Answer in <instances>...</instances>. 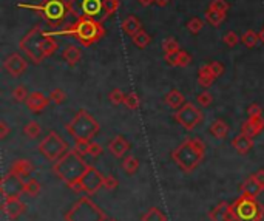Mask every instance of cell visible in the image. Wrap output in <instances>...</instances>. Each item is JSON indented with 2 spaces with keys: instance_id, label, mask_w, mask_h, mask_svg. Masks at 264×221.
<instances>
[{
  "instance_id": "1",
  "label": "cell",
  "mask_w": 264,
  "mask_h": 221,
  "mask_svg": "<svg viewBox=\"0 0 264 221\" xmlns=\"http://www.w3.org/2000/svg\"><path fill=\"white\" fill-rule=\"evenodd\" d=\"M48 37L56 36H71L82 46H91L99 42L105 36V28L102 22L91 17H77L73 23H66L65 28L56 31H44Z\"/></svg>"
},
{
  "instance_id": "2",
  "label": "cell",
  "mask_w": 264,
  "mask_h": 221,
  "mask_svg": "<svg viewBox=\"0 0 264 221\" xmlns=\"http://www.w3.org/2000/svg\"><path fill=\"white\" fill-rule=\"evenodd\" d=\"M57 46H59L57 42L53 37L45 36L41 26L31 28V30L22 37L21 42H19V48H21L36 65L42 64L44 59L53 56L57 50Z\"/></svg>"
},
{
  "instance_id": "3",
  "label": "cell",
  "mask_w": 264,
  "mask_h": 221,
  "mask_svg": "<svg viewBox=\"0 0 264 221\" xmlns=\"http://www.w3.org/2000/svg\"><path fill=\"white\" fill-rule=\"evenodd\" d=\"M88 169H90V166L87 164V161H84V156H81L74 149L65 153L53 166V172L56 174V177L73 190L79 184V181L82 179Z\"/></svg>"
},
{
  "instance_id": "4",
  "label": "cell",
  "mask_w": 264,
  "mask_h": 221,
  "mask_svg": "<svg viewBox=\"0 0 264 221\" xmlns=\"http://www.w3.org/2000/svg\"><path fill=\"white\" fill-rule=\"evenodd\" d=\"M205 156V144L199 138H189L182 141L172 152V159L184 174H192Z\"/></svg>"
},
{
  "instance_id": "5",
  "label": "cell",
  "mask_w": 264,
  "mask_h": 221,
  "mask_svg": "<svg viewBox=\"0 0 264 221\" xmlns=\"http://www.w3.org/2000/svg\"><path fill=\"white\" fill-rule=\"evenodd\" d=\"M17 6L22 9L36 11L50 26H62V23L66 21L68 14H71L66 0H44L39 5L19 3Z\"/></svg>"
},
{
  "instance_id": "6",
  "label": "cell",
  "mask_w": 264,
  "mask_h": 221,
  "mask_svg": "<svg viewBox=\"0 0 264 221\" xmlns=\"http://www.w3.org/2000/svg\"><path fill=\"white\" fill-rule=\"evenodd\" d=\"M101 130V126L87 110H79L76 116L66 124V132L74 141H91Z\"/></svg>"
},
{
  "instance_id": "7",
  "label": "cell",
  "mask_w": 264,
  "mask_h": 221,
  "mask_svg": "<svg viewBox=\"0 0 264 221\" xmlns=\"http://www.w3.org/2000/svg\"><path fill=\"white\" fill-rule=\"evenodd\" d=\"M104 210L88 197H82L65 214V221H105Z\"/></svg>"
},
{
  "instance_id": "8",
  "label": "cell",
  "mask_w": 264,
  "mask_h": 221,
  "mask_svg": "<svg viewBox=\"0 0 264 221\" xmlns=\"http://www.w3.org/2000/svg\"><path fill=\"white\" fill-rule=\"evenodd\" d=\"M68 6H70L71 16L77 17H91L96 21L104 22L109 19L102 0H68Z\"/></svg>"
},
{
  "instance_id": "9",
  "label": "cell",
  "mask_w": 264,
  "mask_h": 221,
  "mask_svg": "<svg viewBox=\"0 0 264 221\" xmlns=\"http://www.w3.org/2000/svg\"><path fill=\"white\" fill-rule=\"evenodd\" d=\"M39 152H41L48 161L56 162L57 159H61L65 153L70 152V149H68L66 141L61 136V134L51 130L41 141V144H39Z\"/></svg>"
},
{
  "instance_id": "10",
  "label": "cell",
  "mask_w": 264,
  "mask_h": 221,
  "mask_svg": "<svg viewBox=\"0 0 264 221\" xmlns=\"http://www.w3.org/2000/svg\"><path fill=\"white\" fill-rule=\"evenodd\" d=\"M232 209L238 221H260L263 218L264 210L257 201V198H250L246 195H241L235 203Z\"/></svg>"
},
{
  "instance_id": "11",
  "label": "cell",
  "mask_w": 264,
  "mask_h": 221,
  "mask_svg": "<svg viewBox=\"0 0 264 221\" xmlns=\"http://www.w3.org/2000/svg\"><path fill=\"white\" fill-rule=\"evenodd\" d=\"M173 116H175V121L187 132L195 130L204 119L202 111L192 102H185L181 109H178L175 111Z\"/></svg>"
},
{
  "instance_id": "12",
  "label": "cell",
  "mask_w": 264,
  "mask_h": 221,
  "mask_svg": "<svg viewBox=\"0 0 264 221\" xmlns=\"http://www.w3.org/2000/svg\"><path fill=\"white\" fill-rule=\"evenodd\" d=\"M0 192L3 198H21L25 194V179L9 170L0 181Z\"/></svg>"
},
{
  "instance_id": "13",
  "label": "cell",
  "mask_w": 264,
  "mask_h": 221,
  "mask_svg": "<svg viewBox=\"0 0 264 221\" xmlns=\"http://www.w3.org/2000/svg\"><path fill=\"white\" fill-rule=\"evenodd\" d=\"M104 181H105V175H102L96 167L90 166L85 172V175L82 177V179L79 181V184L76 186V192H84L87 195H94L96 192H99L101 187H104Z\"/></svg>"
},
{
  "instance_id": "14",
  "label": "cell",
  "mask_w": 264,
  "mask_h": 221,
  "mask_svg": "<svg viewBox=\"0 0 264 221\" xmlns=\"http://www.w3.org/2000/svg\"><path fill=\"white\" fill-rule=\"evenodd\" d=\"M3 68L8 71L9 76H13V78H21V76L26 71L28 64L21 54L13 53L3 61Z\"/></svg>"
},
{
  "instance_id": "15",
  "label": "cell",
  "mask_w": 264,
  "mask_h": 221,
  "mask_svg": "<svg viewBox=\"0 0 264 221\" xmlns=\"http://www.w3.org/2000/svg\"><path fill=\"white\" fill-rule=\"evenodd\" d=\"M2 210L9 220H16L26 210V204L22 203L21 198H3Z\"/></svg>"
},
{
  "instance_id": "16",
  "label": "cell",
  "mask_w": 264,
  "mask_h": 221,
  "mask_svg": "<svg viewBox=\"0 0 264 221\" xmlns=\"http://www.w3.org/2000/svg\"><path fill=\"white\" fill-rule=\"evenodd\" d=\"M209 218L212 221H238L237 215H235L233 209L229 203H220L215 206L210 212H209Z\"/></svg>"
},
{
  "instance_id": "17",
  "label": "cell",
  "mask_w": 264,
  "mask_h": 221,
  "mask_svg": "<svg viewBox=\"0 0 264 221\" xmlns=\"http://www.w3.org/2000/svg\"><path fill=\"white\" fill-rule=\"evenodd\" d=\"M264 130V118L258 116V118H249L247 121L242 122L241 126V133L246 134L249 138H255L257 134H260Z\"/></svg>"
},
{
  "instance_id": "18",
  "label": "cell",
  "mask_w": 264,
  "mask_h": 221,
  "mask_svg": "<svg viewBox=\"0 0 264 221\" xmlns=\"http://www.w3.org/2000/svg\"><path fill=\"white\" fill-rule=\"evenodd\" d=\"M50 101L51 99L46 98L42 91H33V93H29L25 104L33 113H39V111H42L48 104H50Z\"/></svg>"
},
{
  "instance_id": "19",
  "label": "cell",
  "mask_w": 264,
  "mask_h": 221,
  "mask_svg": "<svg viewBox=\"0 0 264 221\" xmlns=\"http://www.w3.org/2000/svg\"><path fill=\"white\" fill-rule=\"evenodd\" d=\"M130 150V142L127 141L122 134H117L109 142V152L114 158H124V155Z\"/></svg>"
},
{
  "instance_id": "20",
  "label": "cell",
  "mask_w": 264,
  "mask_h": 221,
  "mask_svg": "<svg viewBox=\"0 0 264 221\" xmlns=\"http://www.w3.org/2000/svg\"><path fill=\"white\" fill-rule=\"evenodd\" d=\"M232 147L237 150L240 155H247V153L253 149V139L246 136V134L240 133L238 136L232 139Z\"/></svg>"
},
{
  "instance_id": "21",
  "label": "cell",
  "mask_w": 264,
  "mask_h": 221,
  "mask_svg": "<svg viewBox=\"0 0 264 221\" xmlns=\"http://www.w3.org/2000/svg\"><path fill=\"white\" fill-rule=\"evenodd\" d=\"M164 61L169 65H173V66H187L192 62V56L185 50H179L175 54H165Z\"/></svg>"
},
{
  "instance_id": "22",
  "label": "cell",
  "mask_w": 264,
  "mask_h": 221,
  "mask_svg": "<svg viewBox=\"0 0 264 221\" xmlns=\"http://www.w3.org/2000/svg\"><path fill=\"white\" fill-rule=\"evenodd\" d=\"M261 192H263V187L258 184L257 179L253 178V175L249 177L241 186V195H246V197H250V198H257Z\"/></svg>"
},
{
  "instance_id": "23",
  "label": "cell",
  "mask_w": 264,
  "mask_h": 221,
  "mask_svg": "<svg viewBox=\"0 0 264 221\" xmlns=\"http://www.w3.org/2000/svg\"><path fill=\"white\" fill-rule=\"evenodd\" d=\"M164 102H165V105H169L172 110H178L185 104V99H184V96L179 90L173 88L164 96Z\"/></svg>"
},
{
  "instance_id": "24",
  "label": "cell",
  "mask_w": 264,
  "mask_h": 221,
  "mask_svg": "<svg viewBox=\"0 0 264 221\" xmlns=\"http://www.w3.org/2000/svg\"><path fill=\"white\" fill-rule=\"evenodd\" d=\"M33 169L34 167L29 159H16L11 166V172H14V174H17L19 177H22L23 179L33 174Z\"/></svg>"
},
{
  "instance_id": "25",
  "label": "cell",
  "mask_w": 264,
  "mask_h": 221,
  "mask_svg": "<svg viewBox=\"0 0 264 221\" xmlns=\"http://www.w3.org/2000/svg\"><path fill=\"white\" fill-rule=\"evenodd\" d=\"M215 76L210 70V65L209 64H205L202 65L201 68L198 70V84L201 85V87H204L205 90H207L209 87H212L213 82H215Z\"/></svg>"
},
{
  "instance_id": "26",
  "label": "cell",
  "mask_w": 264,
  "mask_h": 221,
  "mask_svg": "<svg viewBox=\"0 0 264 221\" xmlns=\"http://www.w3.org/2000/svg\"><path fill=\"white\" fill-rule=\"evenodd\" d=\"M62 57H64V61L68 64V65H76L77 62L81 61V57H82V51H81V48L79 46H74V45H68L64 53H62Z\"/></svg>"
},
{
  "instance_id": "27",
  "label": "cell",
  "mask_w": 264,
  "mask_h": 221,
  "mask_svg": "<svg viewBox=\"0 0 264 221\" xmlns=\"http://www.w3.org/2000/svg\"><path fill=\"white\" fill-rule=\"evenodd\" d=\"M229 132H230L229 124H227V122H224V121H221V119L213 121V122H212V126H210V133H212L217 139H224V138H227Z\"/></svg>"
},
{
  "instance_id": "28",
  "label": "cell",
  "mask_w": 264,
  "mask_h": 221,
  "mask_svg": "<svg viewBox=\"0 0 264 221\" xmlns=\"http://www.w3.org/2000/svg\"><path fill=\"white\" fill-rule=\"evenodd\" d=\"M122 30L127 33V34H130V36H134L138 31L142 30V25H141V21L136 16H129L125 19V21L122 22Z\"/></svg>"
},
{
  "instance_id": "29",
  "label": "cell",
  "mask_w": 264,
  "mask_h": 221,
  "mask_svg": "<svg viewBox=\"0 0 264 221\" xmlns=\"http://www.w3.org/2000/svg\"><path fill=\"white\" fill-rule=\"evenodd\" d=\"M204 19H205V22L210 23L212 26H220L224 21H226V13L218 11V9H213V8H209L207 11H205V14H204Z\"/></svg>"
},
{
  "instance_id": "30",
  "label": "cell",
  "mask_w": 264,
  "mask_h": 221,
  "mask_svg": "<svg viewBox=\"0 0 264 221\" xmlns=\"http://www.w3.org/2000/svg\"><path fill=\"white\" fill-rule=\"evenodd\" d=\"M122 170L125 172L127 175H134L136 172H138V169H139V161H138V158L136 156H125L124 158V161H122Z\"/></svg>"
},
{
  "instance_id": "31",
  "label": "cell",
  "mask_w": 264,
  "mask_h": 221,
  "mask_svg": "<svg viewBox=\"0 0 264 221\" xmlns=\"http://www.w3.org/2000/svg\"><path fill=\"white\" fill-rule=\"evenodd\" d=\"M141 221H167V217L158 207H152L141 217Z\"/></svg>"
},
{
  "instance_id": "32",
  "label": "cell",
  "mask_w": 264,
  "mask_h": 221,
  "mask_svg": "<svg viewBox=\"0 0 264 221\" xmlns=\"http://www.w3.org/2000/svg\"><path fill=\"white\" fill-rule=\"evenodd\" d=\"M132 41L138 48H145V46H149V44L152 42V37H150L149 33H145L144 30H141V31L136 33L134 36H132Z\"/></svg>"
},
{
  "instance_id": "33",
  "label": "cell",
  "mask_w": 264,
  "mask_h": 221,
  "mask_svg": "<svg viewBox=\"0 0 264 221\" xmlns=\"http://www.w3.org/2000/svg\"><path fill=\"white\" fill-rule=\"evenodd\" d=\"M258 41H260V34L258 33H255L253 30H247L246 33H244L242 36H241V42H242V45L244 46H247V48H253L257 44H258Z\"/></svg>"
},
{
  "instance_id": "34",
  "label": "cell",
  "mask_w": 264,
  "mask_h": 221,
  "mask_svg": "<svg viewBox=\"0 0 264 221\" xmlns=\"http://www.w3.org/2000/svg\"><path fill=\"white\" fill-rule=\"evenodd\" d=\"M41 132H42V129L36 121H29L26 126L23 127V133L26 134V138H29V139H36L37 136H41Z\"/></svg>"
},
{
  "instance_id": "35",
  "label": "cell",
  "mask_w": 264,
  "mask_h": 221,
  "mask_svg": "<svg viewBox=\"0 0 264 221\" xmlns=\"http://www.w3.org/2000/svg\"><path fill=\"white\" fill-rule=\"evenodd\" d=\"M124 105L129 110H138L139 109V105H141V99H139V96L138 93H129V94H125V99H124Z\"/></svg>"
},
{
  "instance_id": "36",
  "label": "cell",
  "mask_w": 264,
  "mask_h": 221,
  "mask_svg": "<svg viewBox=\"0 0 264 221\" xmlns=\"http://www.w3.org/2000/svg\"><path fill=\"white\" fill-rule=\"evenodd\" d=\"M162 50L165 54H175V53H178L181 48L175 37H167V39L162 42Z\"/></svg>"
},
{
  "instance_id": "37",
  "label": "cell",
  "mask_w": 264,
  "mask_h": 221,
  "mask_svg": "<svg viewBox=\"0 0 264 221\" xmlns=\"http://www.w3.org/2000/svg\"><path fill=\"white\" fill-rule=\"evenodd\" d=\"M25 194L29 195V197H37L39 194H41V184H39L37 179L29 178L25 182Z\"/></svg>"
},
{
  "instance_id": "38",
  "label": "cell",
  "mask_w": 264,
  "mask_h": 221,
  "mask_svg": "<svg viewBox=\"0 0 264 221\" xmlns=\"http://www.w3.org/2000/svg\"><path fill=\"white\" fill-rule=\"evenodd\" d=\"M185 28H187L192 34H198L204 28V21L201 17H192L187 22V25H185Z\"/></svg>"
},
{
  "instance_id": "39",
  "label": "cell",
  "mask_w": 264,
  "mask_h": 221,
  "mask_svg": "<svg viewBox=\"0 0 264 221\" xmlns=\"http://www.w3.org/2000/svg\"><path fill=\"white\" fill-rule=\"evenodd\" d=\"M28 96H29V93L25 85H17V87L13 90V99L16 102H26Z\"/></svg>"
},
{
  "instance_id": "40",
  "label": "cell",
  "mask_w": 264,
  "mask_h": 221,
  "mask_svg": "<svg viewBox=\"0 0 264 221\" xmlns=\"http://www.w3.org/2000/svg\"><path fill=\"white\" fill-rule=\"evenodd\" d=\"M109 99L113 105H121L124 104V99H125V94L122 93L121 88H114L109 93Z\"/></svg>"
},
{
  "instance_id": "41",
  "label": "cell",
  "mask_w": 264,
  "mask_h": 221,
  "mask_svg": "<svg viewBox=\"0 0 264 221\" xmlns=\"http://www.w3.org/2000/svg\"><path fill=\"white\" fill-rule=\"evenodd\" d=\"M240 41H241V37L235 31H227L226 34H224V37H222V42L226 44L227 46H230V48L237 46Z\"/></svg>"
},
{
  "instance_id": "42",
  "label": "cell",
  "mask_w": 264,
  "mask_h": 221,
  "mask_svg": "<svg viewBox=\"0 0 264 221\" xmlns=\"http://www.w3.org/2000/svg\"><path fill=\"white\" fill-rule=\"evenodd\" d=\"M102 2H104V9L109 17L113 16L117 9H119V5H121L119 0H102Z\"/></svg>"
},
{
  "instance_id": "43",
  "label": "cell",
  "mask_w": 264,
  "mask_h": 221,
  "mask_svg": "<svg viewBox=\"0 0 264 221\" xmlns=\"http://www.w3.org/2000/svg\"><path fill=\"white\" fill-rule=\"evenodd\" d=\"M197 101H198V104L201 105V107H210V104H212V101H213V96H212L210 91L204 90L202 93H199V94L197 96Z\"/></svg>"
},
{
  "instance_id": "44",
  "label": "cell",
  "mask_w": 264,
  "mask_h": 221,
  "mask_svg": "<svg viewBox=\"0 0 264 221\" xmlns=\"http://www.w3.org/2000/svg\"><path fill=\"white\" fill-rule=\"evenodd\" d=\"M50 99L54 102V104H62L65 99H66V94H65V91L62 90V88H54L51 93H50Z\"/></svg>"
},
{
  "instance_id": "45",
  "label": "cell",
  "mask_w": 264,
  "mask_h": 221,
  "mask_svg": "<svg viewBox=\"0 0 264 221\" xmlns=\"http://www.w3.org/2000/svg\"><path fill=\"white\" fill-rule=\"evenodd\" d=\"M88 147H90V141H76L74 142V150L79 153L81 156L88 155Z\"/></svg>"
},
{
  "instance_id": "46",
  "label": "cell",
  "mask_w": 264,
  "mask_h": 221,
  "mask_svg": "<svg viewBox=\"0 0 264 221\" xmlns=\"http://www.w3.org/2000/svg\"><path fill=\"white\" fill-rule=\"evenodd\" d=\"M209 8H213V9H218V11H222V13H227L230 5L226 2V0H212V3Z\"/></svg>"
},
{
  "instance_id": "47",
  "label": "cell",
  "mask_w": 264,
  "mask_h": 221,
  "mask_svg": "<svg viewBox=\"0 0 264 221\" xmlns=\"http://www.w3.org/2000/svg\"><path fill=\"white\" fill-rule=\"evenodd\" d=\"M209 65H210V70H212L213 76H215V78H217V79L220 78V76L224 74V65H222L221 62L213 61V62H209Z\"/></svg>"
},
{
  "instance_id": "48",
  "label": "cell",
  "mask_w": 264,
  "mask_h": 221,
  "mask_svg": "<svg viewBox=\"0 0 264 221\" xmlns=\"http://www.w3.org/2000/svg\"><path fill=\"white\" fill-rule=\"evenodd\" d=\"M102 152H104V149H102V146L99 142H91L90 141V147H88V155H91V156H99V155H102Z\"/></svg>"
},
{
  "instance_id": "49",
  "label": "cell",
  "mask_w": 264,
  "mask_h": 221,
  "mask_svg": "<svg viewBox=\"0 0 264 221\" xmlns=\"http://www.w3.org/2000/svg\"><path fill=\"white\" fill-rule=\"evenodd\" d=\"M117 179L114 178V177H111V175H107L105 177V181H104V187L107 189V190H114L116 187H117Z\"/></svg>"
},
{
  "instance_id": "50",
  "label": "cell",
  "mask_w": 264,
  "mask_h": 221,
  "mask_svg": "<svg viewBox=\"0 0 264 221\" xmlns=\"http://www.w3.org/2000/svg\"><path fill=\"white\" fill-rule=\"evenodd\" d=\"M247 114H249V118H258L263 114V109L260 107L258 104H252L250 107L247 109Z\"/></svg>"
},
{
  "instance_id": "51",
  "label": "cell",
  "mask_w": 264,
  "mask_h": 221,
  "mask_svg": "<svg viewBox=\"0 0 264 221\" xmlns=\"http://www.w3.org/2000/svg\"><path fill=\"white\" fill-rule=\"evenodd\" d=\"M253 178L257 179V182L258 184L263 187V190H264V170L261 169V170H258V172H255V174H253Z\"/></svg>"
},
{
  "instance_id": "52",
  "label": "cell",
  "mask_w": 264,
  "mask_h": 221,
  "mask_svg": "<svg viewBox=\"0 0 264 221\" xmlns=\"http://www.w3.org/2000/svg\"><path fill=\"white\" fill-rule=\"evenodd\" d=\"M8 133H9V127H8V124L5 121L0 122V138L5 139L8 136Z\"/></svg>"
},
{
  "instance_id": "53",
  "label": "cell",
  "mask_w": 264,
  "mask_h": 221,
  "mask_svg": "<svg viewBox=\"0 0 264 221\" xmlns=\"http://www.w3.org/2000/svg\"><path fill=\"white\" fill-rule=\"evenodd\" d=\"M170 0H150V5H158V6H167Z\"/></svg>"
},
{
  "instance_id": "54",
  "label": "cell",
  "mask_w": 264,
  "mask_h": 221,
  "mask_svg": "<svg viewBox=\"0 0 264 221\" xmlns=\"http://www.w3.org/2000/svg\"><path fill=\"white\" fill-rule=\"evenodd\" d=\"M258 34H260V41H261V42L264 44V26L261 28V31H260Z\"/></svg>"
},
{
  "instance_id": "55",
  "label": "cell",
  "mask_w": 264,
  "mask_h": 221,
  "mask_svg": "<svg viewBox=\"0 0 264 221\" xmlns=\"http://www.w3.org/2000/svg\"><path fill=\"white\" fill-rule=\"evenodd\" d=\"M138 2H139L141 5H144V6H149V5H150V0H138Z\"/></svg>"
},
{
  "instance_id": "56",
  "label": "cell",
  "mask_w": 264,
  "mask_h": 221,
  "mask_svg": "<svg viewBox=\"0 0 264 221\" xmlns=\"http://www.w3.org/2000/svg\"><path fill=\"white\" fill-rule=\"evenodd\" d=\"M109 221H116V220H109Z\"/></svg>"
}]
</instances>
